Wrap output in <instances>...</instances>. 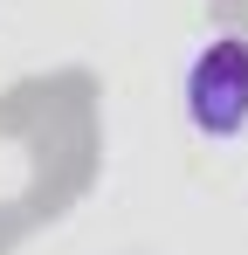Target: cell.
Listing matches in <instances>:
<instances>
[{"instance_id":"cell-1","label":"cell","mask_w":248,"mask_h":255,"mask_svg":"<svg viewBox=\"0 0 248 255\" xmlns=\"http://www.w3.org/2000/svg\"><path fill=\"white\" fill-rule=\"evenodd\" d=\"M186 125L214 138V145H235L248 138V28H221L193 48L186 62Z\"/></svg>"}]
</instances>
